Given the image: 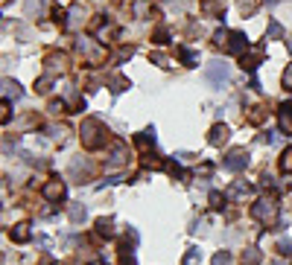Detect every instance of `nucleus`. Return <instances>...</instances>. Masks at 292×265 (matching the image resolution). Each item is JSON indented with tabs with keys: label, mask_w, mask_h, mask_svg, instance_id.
Returning a JSON list of instances; mask_svg holds the SVG:
<instances>
[{
	"label": "nucleus",
	"mask_w": 292,
	"mask_h": 265,
	"mask_svg": "<svg viewBox=\"0 0 292 265\" xmlns=\"http://www.w3.org/2000/svg\"><path fill=\"white\" fill-rule=\"evenodd\" d=\"M97 228H99V233H105V236H111V233H114L111 222H105V219H99V222H97Z\"/></svg>",
	"instance_id": "b1692460"
},
{
	"label": "nucleus",
	"mask_w": 292,
	"mask_h": 265,
	"mask_svg": "<svg viewBox=\"0 0 292 265\" xmlns=\"http://www.w3.org/2000/svg\"><path fill=\"white\" fill-rule=\"evenodd\" d=\"M278 120H281V131H284V134H292V102H284V105H281Z\"/></svg>",
	"instance_id": "6e6552de"
},
{
	"label": "nucleus",
	"mask_w": 292,
	"mask_h": 265,
	"mask_svg": "<svg viewBox=\"0 0 292 265\" xmlns=\"http://www.w3.org/2000/svg\"><path fill=\"white\" fill-rule=\"evenodd\" d=\"M205 79H208V82H211L214 88H219V85H222V82L228 79V67H225L222 61H214V64H211V67L205 70Z\"/></svg>",
	"instance_id": "39448f33"
},
{
	"label": "nucleus",
	"mask_w": 292,
	"mask_h": 265,
	"mask_svg": "<svg viewBox=\"0 0 292 265\" xmlns=\"http://www.w3.org/2000/svg\"><path fill=\"white\" fill-rule=\"evenodd\" d=\"M246 166H249V152H246V149H231L228 158H225V169L240 172V169H246Z\"/></svg>",
	"instance_id": "20e7f679"
},
{
	"label": "nucleus",
	"mask_w": 292,
	"mask_h": 265,
	"mask_svg": "<svg viewBox=\"0 0 292 265\" xmlns=\"http://www.w3.org/2000/svg\"><path fill=\"white\" fill-rule=\"evenodd\" d=\"M3 88H6V96H12V99H18V96L23 93V90H20V85H18V82H9V79L3 82Z\"/></svg>",
	"instance_id": "f3484780"
},
{
	"label": "nucleus",
	"mask_w": 292,
	"mask_h": 265,
	"mask_svg": "<svg viewBox=\"0 0 292 265\" xmlns=\"http://www.w3.org/2000/svg\"><path fill=\"white\" fill-rule=\"evenodd\" d=\"M252 216H254L257 222L269 225V222H275V219H278V204H275L272 198H260V201L252 207Z\"/></svg>",
	"instance_id": "f03ea898"
},
{
	"label": "nucleus",
	"mask_w": 292,
	"mask_h": 265,
	"mask_svg": "<svg viewBox=\"0 0 292 265\" xmlns=\"http://www.w3.org/2000/svg\"><path fill=\"white\" fill-rule=\"evenodd\" d=\"M254 9H257V0H240V12L243 15H252Z\"/></svg>",
	"instance_id": "412c9836"
},
{
	"label": "nucleus",
	"mask_w": 292,
	"mask_h": 265,
	"mask_svg": "<svg viewBox=\"0 0 292 265\" xmlns=\"http://www.w3.org/2000/svg\"><path fill=\"white\" fill-rule=\"evenodd\" d=\"M70 15H73V20H70V26H76L79 20H85V12H82V6H73V9H70Z\"/></svg>",
	"instance_id": "4be33fe9"
},
{
	"label": "nucleus",
	"mask_w": 292,
	"mask_h": 265,
	"mask_svg": "<svg viewBox=\"0 0 292 265\" xmlns=\"http://www.w3.org/2000/svg\"><path fill=\"white\" fill-rule=\"evenodd\" d=\"M281 169H284V172H292V149H287V152L281 155Z\"/></svg>",
	"instance_id": "aec40b11"
},
{
	"label": "nucleus",
	"mask_w": 292,
	"mask_h": 265,
	"mask_svg": "<svg viewBox=\"0 0 292 265\" xmlns=\"http://www.w3.org/2000/svg\"><path fill=\"white\" fill-rule=\"evenodd\" d=\"M208 140H211L214 146H222V143L228 140V128H225V125H214V128H211V137H208Z\"/></svg>",
	"instance_id": "9d476101"
},
{
	"label": "nucleus",
	"mask_w": 292,
	"mask_h": 265,
	"mask_svg": "<svg viewBox=\"0 0 292 265\" xmlns=\"http://www.w3.org/2000/svg\"><path fill=\"white\" fill-rule=\"evenodd\" d=\"M105 143V128L99 120H85L82 123V146L85 149H99Z\"/></svg>",
	"instance_id": "f257e3e1"
},
{
	"label": "nucleus",
	"mask_w": 292,
	"mask_h": 265,
	"mask_svg": "<svg viewBox=\"0 0 292 265\" xmlns=\"http://www.w3.org/2000/svg\"><path fill=\"white\" fill-rule=\"evenodd\" d=\"M38 90L44 93V90H50V76H44V79H38Z\"/></svg>",
	"instance_id": "bb28decb"
},
{
	"label": "nucleus",
	"mask_w": 292,
	"mask_h": 265,
	"mask_svg": "<svg viewBox=\"0 0 292 265\" xmlns=\"http://www.w3.org/2000/svg\"><path fill=\"white\" fill-rule=\"evenodd\" d=\"M155 38H158V44H167V29H158V35H155Z\"/></svg>",
	"instance_id": "c756f323"
},
{
	"label": "nucleus",
	"mask_w": 292,
	"mask_h": 265,
	"mask_svg": "<svg viewBox=\"0 0 292 265\" xmlns=\"http://www.w3.org/2000/svg\"><path fill=\"white\" fill-rule=\"evenodd\" d=\"M70 219H73V222H82V219H85V207H70Z\"/></svg>",
	"instance_id": "393cba45"
},
{
	"label": "nucleus",
	"mask_w": 292,
	"mask_h": 265,
	"mask_svg": "<svg viewBox=\"0 0 292 265\" xmlns=\"http://www.w3.org/2000/svg\"><path fill=\"white\" fill-rule=\"evenodd\" d=\"M284 88H290V90H292V67L284 73Z\"/></svg>",
	"instance_id": "cd10ccee"
},
{
	"label": "nucleus",
	"mask_w": 292,
	"mask_h": 265,
	"mask_svg": "<svg viewBox=\"0 0 292 265\" xmlns=\"http://www.w3.org/2000/svg\"><path fill=\"white\" fill-rule=\"evenodd\" d=\"M228 195H231V198H246V195H252V187H249V184H234V187L228 190Z\"/></svg>",
	"instance_id": "2eb2a0df"
},
{
	"label": "nucleus",
	"mask_w": 292,
	"mask_h": 265,
	"mask_svg": "<svg viewBox=\"0 0 292 265\" xmlns=\"http://www.w3.org/2000/svg\"><path fill=\"white\" fill-rule=\"evenodd\" d=\"M214 265H231V257L222 251V254H216V257H214Z\"/></svg>",
	"instance_id": "a878e982"
},
{
	"label": "nucleus",
	"mask_w": 292,
	"mask_h": 265,
	"mask_svg": "<svg viewBox=\"0 0 292 265\" xmlns=\"http://www.w3.org/2000/svg\"><path fill=\"white\" fill-rule=\"evenodd\" d=\"M108 160H111L114 166H117V163H123V160H126V146H123V143H114V149H111V158H108Z\"/></svg>",
	"instance_id": "4468645a"
},
{
	"label": "nucleus",
	"mask_w": 292,
	"mask_h": 265,
	"mask_svg": "<svg viewBox=\"0 0 292 265\" xmlns=\"http://www.w3.org/2000/svg\"><path fill=\"white\" fill-rule=\"evenodd\" d=\"M41 193H44V198H47V201H58V198L64 195V184H61L58 178H53L50 184H44V190H41Z\"/></svg>",
	"instance_id": "0eeeda50"
},
{
	"label": "nucleus",
	"mask_w": 292,
	"mask_h": 265,
	"mask_svg": "<svg viewBox=\"0 0 292 265\" xmlns=\"http://www.w3.org/2000/svg\"><path fill=\"white\" fill-rule=\"evenodd\" d=\"M222 0H202V12H208V15H222Z\"/></svg>",
	"instance_id": "ddd939ff"
},
{
	"label": "nucleus",
	"mask_w": 292,
	"mask_h": 265,
	"mask_svg": "<svg viewBox=\"0 0 292 265\" xmlns=\"http://www.w3.org/2000/svg\"><path fill=\"white\" fill-rule=\"evenodd\" d=\"M228 53H246V35L243 32H228V38H225V44H222Z\"/></svg>",
	"instance_id": "423d86ee"
},
{
	"label": "nucleus",
	"mask_w": 292,
	"mask_h": 265,
	"mask_svg": "<svg viewBox=\"0 0 292 265\" xmlns=\"http://www.w3.org/2000/svg\"><path fill=\"white\" fill-rule=\"evenodd\" d=\"M240 263L243 265H257L260 263V251H257V248H246L243 257H240Z\"/></svg>",
	"instance_id": "9b49d317"
},
{
	"label": "nucleus",
	"mask_w": 292,
	"mask_h": 265,
	"mask_svg": "<svg viewBox=\"0 0 292 265\" xmlns=\"http://www.w3.org/2000/svg\"><path fill=\"white\" fill-rule=\"evenodd\" d=\"M79 50L85 53V58H88V64H102V61H105V50H102L99 44H94V41H88V38H82V41H79Z\"/></svg>",
	"instance_id": "7ed1b4c3"
},
{
	"label": "nucleus",
	"mask_w": 292,
	"mask_h": 265,
	"mask_svg": "<svg viewBox=\"0 0 292 265\" xmlns=\"http://www.w3.org/2000/svg\"><path fill=\"white\" fill-rule=\"evenodd\" d=\"M211 204L219 207V204H222V195H219V193H211Z\"/></svg>",
	"instance_id": "c85d7f7f"
},
{
	"label": "nucleus",
	"mask_w": 292,
	"mask_h": 265,
	"mask_svg": "<svg viewBox=\"0 0 292 265\" xmlns=\"http://www.w3.org/2000/svg\"><path fill=\"white\" fill-rule=\"evenodd\" d=\"M266 38H284V26L281 23H269V29H266Z\"/></svg>",
	"instance_id": "6ab92c4d"
},
{
	"label": "nucleus",
	"mask_w": 292,
	"mask_h": 265,
	"mask_svg": "<svg viewBox=\"0 0 292 265\" xmlns=\"http://www.w3.org/2000/svg\"><path fill=\"white\" fill-rule=\"evenodd\" d=\"M41 9H44V3H41V0H26V15H32V12L38 15Z\"/></svg>",
	"instance_id": "5701e85b"
},
{
	"label": "nucleus",
	"mask_w": 292,
	"mask_h": 265,
	"mask_svg": "<svg viewBox=\"0 0 292 265\" xmlns=\"http://www.w3.org/2000/svg\"><path fill=\"white\" fill-rule=\"evenodd\" d=\"M266 3H278V0H266Z\"/></svg>",
	"instance_id": "2f4dec72"
},
{
	"label": "nucleus",
	"mask_w": 292,
	"mask_h": 265,
	"mask_svg": "<svg viewBox=\"0 0 292 265\" xmlns=\"http://www.w3.org/2000/svg\"><path fill=\"white\" fill-rule=\"evenodd\" d=\"M260 58H263V47H254V50L243 53V70H254L260 64Z\"/></svg>",
	"instance_id": "1a4fd4ad"
},
{
	"label": "nucleus",
	"mask_w": 292,
	"mask_h": 265,
	"mask_svg": "<svg viewBox=\"0 0 292 265\" xmlns=\"http://www.w3.org/2000/svg\"><path fill=\"white\" fill-rule=\"evenodd\" d=\"M135 15H146V3H137V6H135Z\"/></svg>",
	"instance_id": "7c9ffc66"
},
{
	"label": "nucleus",
	"mask_w": 292,
	"mask_h": 265,
	"mask_svg": "<svg viewBox=\"0 0 292 265\" xmlns=\"http://www.w3.org/2000/svg\"><path fill=\"white\" fill-rule=\"evenodd\" d=\"M64 64H67V55H61V53H58V55H56V53L47 55V67H50V70H64Z\"/></svg>",
	"instance_id": "f8f14e48"
},
{
	"label": "nucleus",
	"mask_w": 292,
	"mask_h": 265,
	"mask_svg": "<svg viewBox=\"0 0 292 265\" xmlns=\"http://www.w3.org/2000/svg\"><path fill=\"white\" fill-rule=\"evenodd\" d=\"M275 265H278V263H275Z\"/></svg>",
	"instance_id": "473e14b6"
},
{
	"label": "nucleus",
	"mask_w": 292,
	"mask_h": 265,
	"mask_svg": "<svg viewBox=\"0 0 292 265\" xmlns=\"http://www.w3.org/2000/svg\"><path fill=\"white\" fill-rule=\"evenodd\" d=\"M178 55H181V61H184V64H190V67L199 61V58H196V53H193V50H187V47H181V50H178Z\"/></svg>",
	"instance_id": "a211bd4d"
},
{
	"label": "nucleus",
	"mask_w": 292,
	"mask_h": 265,
	"mask_svg": "<svg viewBox=\"0 0 292 265\" xmlns=\"http://www.w3.org/2000/svg\"><path fill=\"white\" fill-rule=\"evenodd\" d=\"M12 239H15V242H26V239H29V225H15Z\"/></svg>",
	"instance_id": "dca6fc26"
}]
</instances>
